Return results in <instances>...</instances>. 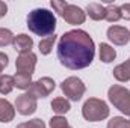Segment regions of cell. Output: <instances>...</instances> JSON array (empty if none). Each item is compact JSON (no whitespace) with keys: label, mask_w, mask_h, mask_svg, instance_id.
<instances>
[{"label":"cell","mask_w":130,"mask_h":128,"mask_svg":"<svg viewBox=\"0 0 130 128\" xmlns=\"http://www.w3.org/2000/svg\"><path fill=\"white\" fill-rule=\"evenodd\" d=\"M95 56V44L89 33L82 29L65 32L58 42V59L62 66L77 71L88 68Z\"/></svg>","instance_id":"1"},{"label":"cell","mask_w":130,"mask_h":128,"mask_svg":"<svg viewBox=\"0 0 130 128\" xmlns=\"http://www.w3.org/2000/svg\"><path fill=\"white\" fill-rule=\"evenodd\" d=\"M27 27L29 30L38 36H52L55 35V29H56V17L53 12H50L48 9L44 8H36L27 14L26 18Z\"/></svg>","instance_id":"2"},{"label":"cell","mask_w":130,"mask_h":128,"mask_svg":"<svg viewBox=\"0 0 130 128\" xmlns=\"http://www.w3.org/2000/svg\"><path fill=\"white\" fill-rule=\"evenodd\" d=\"M109 105L106 104V101L100 99V98H89L83 102L82 107V116L88 121V122H98V121H104L109 116Z\"/></svg>","instance_id":"3"},{"label":"cell","mask_w":130,"mask_h":128,"mask_svg":"<svg viewBox=\"0 0 130 128\" xmlns=\"http://www.w3.org/2000/svg\"><path fill=\"white\" fill-rule=\"evenodd\" d=\"M107 98L110 104L118 109L123 115L130 116V91L121 84H113L107 91Z\"/></svg>","instance_id":"4"},{"label":"cell","mask_w":130,"mask_h":128,"mask_svg":"<svg viewBox=\"0 0 130 128\" xmlns=\"http://www.w3.org/2000/svg\"><path fill=\"white\" fill-rule=\"evenodd\" d=\"M61 91L64 92V95L71 99V101H80L82 96L86 92V86L85 83L79 78V77H67L64 81L61 83Z\"/></svg>","instance_id":"5"},{"label":"cell","mask_w":130,"mask_h":128,"mask_svg":"<svg viewBox=\"0 0 130 128\" xmlns=\"http://www.w3.org/2000/svg\"><path fill=\"white\" fill-rule=\"evenodd\" d=\"M56 88V83L53 78L50 77H41L39 80L33 81L30 84V88L27 89V94H30L33 98L39 99V98H45L48 96Z\"/></svg>","instance_id":"6"},{"label":"cell","mask_w":130,"mask_h":128,"mask_svg":"<svg viewBox=\"0 0 130 128\" xmlns=\"http://www.w3.org/2000/svg\"><path fill=\"white\" fill-rule=\"evenodd\" d=\"M15 109L20 115L23 116H29V115H33L38 109V99L33 98L30 94H21V95L17 96L15 99Z\"/></svg>","instance_id":"7"},{"label":"cell","mask_w":130,"mask_h":128,"mask_svg":"<svg viewBox=\"0 0 130 128\" xmlns=\"http://www.w3.org/2000/svg\"><path fill=\"white\" fill-rule=\"evenodd\" d=\"M61 17L64 18L68 24L79 26V24H83V23H85V20H86V12H85L82 8L68 3V5L65 6V9L62 11Z\"/></svg>","instance_id":"8"},{"label":"cell","mask_w":130,"mask_h":128,"mask_svg":"<svg viewBox=\"0 0 130 128\" xmlns=\"http://www.w3.org/2000/svg\"><path fill=\"white\" fill-rule=\"evenodd\" d=\"M36 54L33 51L29 53H21L17 56V60H15V68H17V72H24V74H29L32 75L35 72V66H36Z\"/></svg>","instance_id":"9"},{"label":"cell","mask_w":130,"mask_h":128,"mask_svg":"<svg viewBox=\"0 0 130 128\" xmlns=\"http://www.w3.org/2000/svg\"><path fill=\"white\" fill-rule=\"evenodd\" d=\"M106 35H107V39L115 45H126L130 41V32L123 26H110Z\"/></svg>","instance_id":"10"},{"label":"cell","mask_w":130,"mask_h":128,"mask_svg":"<svg viewBox=\"0 0 130 128\" xmlns=\"http://www.w3.org/2000/svg\"><path fill=\"white\" fill-rule=\"evenodd\" d=\"M12 47H14L20 54H21V53H29V51H32V47H33L32 36H29V35H26V33H20V35L14 36Z\"/></svg>","instance_id":"11"},{"label":"cell","mask_w":130,"mask_h":128,"mask_svg":"<svg viewBox=\"0 0 130 128\" xmlns=\"http://www.w3.org/2000/svg\"><path fill=\"white\" fill-rule=\"evenodd\" d=\"M14 118H15V109H14V105L8 99L0 98V122L8 124V122L14 121Z\"/></svg>","instance_id":"12"},{"label":"cell","mask_w":130,"mask_h":128,"mask_svg":"<svg viewBox=\"0 0 130 128\" xmlns=\"http://www.w3.org/2000/svg\"><path fill=\"white\" fill-rule=\"evenodd\" d=\"M112 72H113V77H115L118 81H121V83L129 81L130 80V57L124 62V63L117 65Z\"/></svg>","instance_id":"13"},{"label":"cell","mask_w":130,"mask_h":128,"mask_svg":"<svg viewBox=\"0 0 130 128\" xmlns=\"http://www.w3.org/2000/svg\"><path fill=\"white\" fill-rule=\"evenodd\" d=\"M98 56H100V60L104 62V63H110L115 60L117 57V51L113 47H110L109 44H104L101 42L100 47H98Z\"/></svg>","instance_id":"14"},{"label":"cell","mask_w":130,"mask_h":128,"mask_svg":"<svg viewBox=\"0 0 130 128\" xmlns=\"http://www.w3.org/2000/svg\"><path fill=\"white\" fill-rule=\"evenodd\" d=\"M86 14L94 21L104 20V17H106V6H103L100 3H89L86 6Z\"/></svg>","instance_id":"15"},{"label":"cell","mask_w":130,"mask_h":128,"mask_svg":"<svg viewBox=\"0 0 130 128\" xmlns=\"http://www.w3.org/2000/svg\"><path fill=\"white\" fill-rule=\"evenodd\" d=\"M52 110L58 115V116H62L65 113H68L70 112V109H71V104H70V101L64 98V96H58V98H55L53 101H52Z\"/></svg>","instance_id":"16"},{"label":"cell","mask_w":130,"mask_h":128,"mask_svg":"<svg viewBox=\"0 0 130 128\" xmlns=\"http://www.w3.org/2000/svg\"><path fill=\"white\" fill-rule=\"evenodd\" d=\"M12 78H14V86H15L17 89H21V91L29 89L30 84L33 83L32 81V75L24 74V72H15V74L12 75Z\"/></svg>","instance_id":"17"},{"label":"cell","mask_w":130,"mask_h":128,"mask_svg":"<svg viewBox=\"0 0 130 128\" xmlns=\"http://www.w3.org/2000/svg\"><path fill=\"white\" fill-rule=\"evenodd\" d=\"M56 39H58V36H56V35H52V36L42 38V39L39 41V44H38L39 53H41L42 56H48V54L52 53V50H53V45H55Z\"/></svg>","instance_id":"18"},{"label":"cell","mask_w":130,"mask_h":128,"mask_svg":"<svg viewBox=\"0 0 130 128\" xmlns=\"http://www.w3.org/2000/svg\"><path fill=\"white\" fill-rule=\"evenodd\" d=\"M121 18H123V15H121L120 6H117V5H113V3H110V5L106 6V17H104L106 21H109V23H117V21H120Z\"/></svg>","instance_id":"19"},{"label":"cell","mask_w":130,"mask_h":128,"mask_svg":"<svg viewBox=\"0 0 130 128\" xmlns=\"http://www.w3.org/2000/svg\"><path fill=\"white\" fill-rule=\"evenodd\" d=\"M14 78L12 75H6V74H2L0 75V94L2 95H8L12 92L14 89Z\"/></svg>","instance_id":"20"},{"label":"cell","mask_w":130,"mask_h":128,"mask_svg":"<svg viewBox=\"0 0 130 128\" xmlns=\"http://www.w3.org/2000/svg\"><path fill=\"white\" fill-rule=\"evenodd\" d=\"M107 128H130V121L123 116H113L107 122Z\"/></svg>","instance_id":"21"},{"label":"cell","mask_w":130,"mask_h":128,"mask_svg":"<svg viewBox=\"0 0 130 128\" xmlns=\"http://www.w3.org/2000/svg\"><path fill=\"white\" fill-rule=\"evenodd\" d=\"M14 42V33L9 29L0 27V47H6Z\"/></svg>","instance_id":"22"},{"label":"cell","mask_w":130,"mask_h":128,"mask_svg":"<svg viewBox=\"0 0 130 128\" xmlns=\"http://www.w3.org/2000/svg\"><path fill=\"white\" fill-rule=\"evenodd\" d=\"M48 125H50V128H73L64 116H58V115L50 119Z\"/></svg>","instance_id":"23"},{"label":"cell","mask_w":130,"mask_h":128,"mask_svg":"<svg viewBox=\"0 0 130 128\" xmlns=\"http://www.w3.org/2000/svg\"><path fill=\"white\" fill-rule=\"evenodd\" d=\"M15 128H47V127H45V124H44L42 119L35 118V119H32V121H27V122H21V124H18Z\"/></svg>","instance_id":"24"},{"label":"cell","mask_w":130,"mask_h":128,"mask_svg":"<svg viewBox=\"0 0 130 128\" xmlns=\"http://www.w3.org/2000/svg\"><path fill=\"white\" fill-rule=\"evenodd\" d=\"M52 8L55 9V12H58V15H61L62 14V11L65 9V6L68 5V2H65V0H52Z\"/></svg>","instance_id":"25"},{"label":"cell","mask_w":130,"mask_h":128,"mask_svg":"<svg viewBox=\"0 0 130 128\" xmlns=\"http://www.w3.org/2000/svg\"><path fill=\"white\" fill-rule=\"evenodd\" d=\"M8 63H9L8 54H5L3 51H0V75H2V72H3V69L8 66Z\"/></svg>","instance_id":"26"},{"label":"cell","mask_w":130,"mask_h":128,"mask_svg":"<svg viewBox=\"0 0 130 128\" xmlns=\"http://www.w3.org/2000/svg\"><path fill=\"white\" fill-rule=\"evenodd\" d=\"M120 9H121V15H123V18H124V20H130V3H124V5H121Z\"/></svg>","instance_id":"27"},{"label":"cell","mask_w":130,"mask_h":128,"mask_svg":"<svg viewBox=\"0 0 130 128\" xmlns=\"http://www.w3.org/2000/svg\"><path fill=\"white\" fill-rule=\"evenodd\" d=\"M8 14V5L5 2H0V18H3Z\"/></svg>","instance_id":"28"},{"label":"cell","mask_w":130,"mask_h":128,"mask_svg":"<svg viewBox=\"0 0 130 128\" xmlns=\"http://www.w3.org/2000/svg\"><path fill=\"white\" fill-rule=\"evenodd\" d=\"M129 32H130V30H129Z\"/></svg>","instance_id":"29"}]
</instances>
